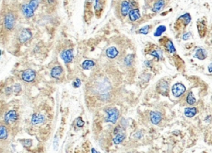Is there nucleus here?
<instances>
[{"mask_svg": "<svg viewBox=\"0 0 212 153\" xmlns=\"http://www.w3.org/2000/svg\"><path fill=\"white\" fill-rule=\"evenodd\" d=\"M76 125H77V127H84V125H85V122L82 120L81 117H78V118H77V120H76Z\"/></svg>", "mask_w": 212, "mask_h": 153, "instance_id": "37", "label": "nucleus"}, {"mask_svg": "<svg viewBox=\"0 0 212 153\" xmlns=\"http://www.w3.org/2000/svg\"><path fill=\"white\" fill-rule=\"evenodd\" d=\"M9 132L5 125H0V140H5L8 138Z\"/></svg>", "mask_w": 212, "mask_h": 153, "instance_id": "23", "label": "nucleus"}, {"mask_svg": "<svg viewBox=\"0 0 212 153\" xmlns=\"http://www.w3.org/2000/svg\"><path fill=\"white\" fill-rule=\"evenodd\" d=\"M191 37V32H186V34H184L183 35V36H182V39L184 40V41H186V40L190 39Z\"/></svg>", "mask_w": 212, "mask_h": 153, "instance_id": "38", "label": "nucleus"}, {"mask_svg": "<svg viewBox=\"0 0 212 153\" xmlns=\"http://www.w3.org/2000/svg\"><path fill=\"white\" fill-rule=\"evenodd\" d=\"M122 132L121 127L118 126L117 127H115V131H114V134H115V135H116L117 133H118V132Z\"/></svg>", "mask_w": 212, "mask_h": 153, "instance_id": "39", "label": "nucleus"}, {"mask_svg": "<svg viewBox=\"0 0 212 153\" xmlns=\"http://www.w3.org/2000/svg\"><path fill=\"white\" fill-rule=\"evenodd\" d=\"M56 0H47V3H48L49 5H53L55 3H56Z\"/></svg>", "mask_w": 212, "mask_h": 153, "instance_id": "41", "label": "nucleus"}, {"mask_svg": "<svg viewBox=\"0 0 212 153\" xmlns=\"http://www.w3.org/2000/svg\"><path fill=\"white\" fill-rule=\"evenodd\" d=\"M94 0H85V20L88 18L89 12H91V7L93 4Z\"/></svg>", "mask_w": 212, "mask_h": 153, "instance_id": "24", "label": "nucleus"}, {"mask_svg": "<svg viewBox=\"0 0 212 153\" xmlns=\"http://www.w3.org/2000/svg\"><path fill=\"white\" fill-rule=\"evenodd\" d=\"M167 30V27H165V26H162V25H161V26H159V27L156 29V31H155V33H154V36H160L162 33L165 32V31Z\"/></svg>", "mask_w": 212, "mask_h": 153, "instance_id": "30", "label": "nucleus"}, {"mask_svg": "<svg viewBox=\"0 0 212 153\" xmlns=\"http://www.w3.org/2000/svg\"><path fill=\"white\" fill-rule=\"evenodd\" d=\"M104 112L108 114V116L105 118L106 123H111L113 124L116 123L119 117V112L118 109L115 108H106Z\"/></svg>", "mask_w": 212, "mask_h": 153, "instance_id": "3", "label": "nucleus"}, {"mask_svg": "<svg viewBox=\"0 0 212 153\" xmlns=\"http://www.w3.org/2000/svg\"><path fill=\"white\" fill-rule=\"evenodd\" d=\"M162 114L158 111H152L150 112V120L151 123L154 125H158V123H161L162 121Z\"/></svg>", "mask_w": 212, "mask_h": 153, "instance_id": "12", "label": "nucleus"}, {"mask_svg": "<svg viewBox=\"0 0 212 153\" xmlns=\"http://www.w3.org/2000/svg\"><path fill=\"white\" fill-rule=\"evenodd\" d=\"M128 15H129L130 21L132 22H136L137 20H138L141 18L138 8H131V10L128 12Z\"/></svg>", "mask_w": 212, "mask_h": 153, "instance_id": "17", "label": "nucleus"}, {"mask_svg": "<svg viewBox=\"0 0 212 153\" xmlns=\"http://www.w3.org/2000/svg\"><path fill=\"white\" fill-rule=\"evenodd\" d=\"M46 121V117L44 115L41 114H34L32 117V120H31V123L32 125H40V124H43V123H45Z\"/></svg>", "mask_w": 212, "mask_h": 153, "instance_id": "11", "label": "nucleus"}, {"mask_svg": "<svg viewBox=\"0 0 212 153\" xmlns=\"http://www.w3.org/2000/svg\"><path fill=\"white\" fill-rule=\"evenodd\" d=\"M208 69H209V72H211V64H210V65H209V67H208Z\"/></svg>", "mask_w": 212, "mask_h": 153, "instance_id": "43", "label": "nucleus"}, {"mask_svg": "<svg viewBox=\"0 0 212 153\" xmlns=\"http://www.w3.org/2000/svg\"><path fill=\"white\" fill-rule=\"evenodd\" d=\"M157 90L162 95H167L168 94V90H169V84L167 81L162 80L158 82V85H157Z\"/></svg>", "mask_w": 212, "mask_h": 153, "instance_id": "9", "label": "nucleus"}, {"mask_svg": "<svg viewBox=\"0 0 212 153\" xmlns=\"http://www.w3.org/2000/svg\"><path fill=\"white\" fill-rule=\"evenodd\" d=\"M16 21H17V18H16V15L13 12H7L6 14L4 15L3 21L4 29L6 31L13 30V28L15 27Z\"/></svg>", "mask_w": 212, "mask_h": 153, "instance_id": "2", "label": "nucleus"}, {"mask_svg": "<svg viewBox=\"0 0 212 153\" xmlns=\"http://www.w3.org/2000/svg\"><path fill=\"white\" fill-rule=\"evenodd\" d=\"M12 88V92H14L15 93H17L18 94V93H20L22 90V86L21 84H19V83H17V84H15L14 85H13V87Z\"/></svg>", "mask_w": 212, "mask_h": 153, "instance_id": "34", "label": "nucleus"}, {"mask_svg": "<svg viewBox=\"0 0 212 153\" xmlns=\"http://www.w3.org/2000/svg\"><path fill=\"white\" fill-rule=\"evenodd\" d=\"M36 77V71L34 70L27 69L23 70V72L22 73L21 78L22 80L26 83H32L35 80Z\"/></svg>", "mask_w": 212, "mask_h": 153, "instance_id": "4", "label": "nucleus"}, {"mask_svg": "<svg viewBox=\"0 0 212 153\" xmlns=\"http://www.w3.org/2000/svg\"><path fill=\"white\" fill-rule=\"evenodd\" d=\"M61 57L66 64L70 63L73 60L72 50H66V51H63L61 52Z\"/></svg>", "mask_w": 212, "mask_h": 153, "instance_id": "13", "label": "nucleus"}, {"mask_svg": "<svg viewBox=\"0 0 212 153\" xmlns=\"http://www.w3.org/2000/svg\"><path fill=\"white\" fill-rule=\"evenodd\" d=\"M160 42L164 46L165 49H166L168 52L172 53V54L176 52V49L174 47L173 42L170 39H168V38H167L166 36L163 37V38H162V39L160 40Z\"/></svg>", "mask_w": 212, "mask_h": 153, "instance_id": "10", "label": "nucleus"}, {"mask_svg": "<svg viewBox=\"0 0 212 153\" xmlns=\"http://www.w3.org/2000/svg\"><path fill=\"white\" fill-rule=\"evenodd\" d=\"M4 93L6 96H10L12 93V88L10 86H8L4 89Z\"/></svg>", "mask_w": 212, "mask_h": 153, "instance_id": "35", "label": "nucleus"}, {"mask_svg": "<svg viewBox=\"0 0 212 153\" xmlns=\"http://www.w3.org/2000/svg\"><path fill=\"white\" fill-rule=\"evenodd\" d=\"M21 10L25 18H31L34 16V12H34L32 9L31 8L30 6H29L27 3H25V4H23V5L22 6Z\"/></svg>", "mask_w": 212, "mask_h": 153, "instance_id": "15", "label": "nucleus"}, {"mask_svg": "<svg viewBox=\"0 0 212 153\" xmlns=\"http://www.w3.org/2000/svg\"><path fill=\"white\" fill-rule=\"evenodd\" d=\"M197 100H196V98L194 97V94L192 93V92H189L187 94V97H186V103H187L189 105H193L196 104Z\"/></svg>", "mask_w": 212, "mask_h": 153, "instance_id": "27", "label": "nucleus"}, {"mask_svg": "<svg viewBox=\"0 0 212 153\" xmlns=\"http://www.w3.org/2000/svg\"><path fill=\"white\" fill-rule=\"evenodd\" d=\"M149 55H151L152 56L156 57L158 60H161L162 57V51H161L160 49H156L153 51H151L149 52Z\"/></svg>", "mask_w": 212, "mask_h": 153, "instance_id": "28", "label": "nucleus"}, {"mask_svg": "<svg viewBox=\"0 0 212 153\" xmlns=\"http://www.w3.org/2000/svg\"><path fill=\"white\" fill-rule=\"evenodd\" d=\"M150 27H151L150 25L144 26V27H142V28H140L139 30H138V32L141 33V34H144V35H146V34H148V33L149 32V29H150Z\"/></svg>", "mask_w": 212, "mask_h": 153, "instance_id": "32", "label": "nucleus"}, {"mask_svg": "<svg viewBox=\"0 0 212 153\" xmlns=\"http://www.w3.org/2000/svg\"><path fill=\"white\" fill-rule=\"evenodd\" d=\"M107 0H94V12L97 18H100L101 12H103L104 8L105 6V3Z\"/></svg>", "mask_w": 212, "mask_h": 153, "instance_id": "8", "label": "nucleus"}, {"mask_svg": "<svg viewBox=\"0 0 212 153\" xmlns=\"http://www.w3.org/2000/svg\"><path fill=\"white\" fill-rule=\"evenodd\" d=\"M197 27H198V32H199V34H200V36H201V37H203L206 32V27H205L203 24H201L200 22V23L198 22Z\"/></svg>", "mask_w": 212, "mask_h": 153, "instance_id": "29", "label": "nucleus"}, {"mask_svg": "<svg viewBox=\"0 0 212 153\" xmlns=\"http://www.w3.org/2000/svg\"><path fill=\"white\" fill-rule=\"evenodd\" d=\"M105 54L107 57H109L110 59H115V57L118 55V51L115 46H110L106 50Z\"/></svg>", "mask_w": 212, "mask_h": 153, "instance_id": "19", "label": "nucleus"}, {"mask_svg": "<svg viewBox=\"0 0 212 153\" xmlns=\"http://www.w3.org/2000/svg\"><path fill=\"white\" fill-rule=\"evenodd\" d=\"M186 90V89L182 83H176V84H174L173 85L172 93H173V96L176 97V98H179L185 93Z\"/></svg>", "mask_w": 212, "mask_h": 153, "instance_id": "6", "label": "nucleus"}, {"mask_svg": "<svg viewBox=\"0 0 212 153\" xmlns=\"http://www.w3.org/2000/svg\"><path fill=\"white\" fill-rule=\"evenodd\" d=\"M63 75V69L61 66H55L51 70V76L52 78L59 79Z\"/></svg>", "mask_w": 212, "mask_h": 153, "instance_id": "16", "label": "nucleus"}, {"mask_svg": "<svg viewBox=\"0 0 212 153\" xmlns=\"http://www.w3.org/2000/svg\"><path fill=\"white\" fill-rule=\"evenodd\" d=\"M18 118V114L17 113L16 110H9L4 115V117H3V121L4 123L8 124V125H10V124H13L17 122Z\"/></svg>", "mask_w": 212, "mask_h": 153, "instance_id": "5", "label": "nucleus"}, {"mask_svg": "<svg viewBox=\"0 0 212 153\" xmlns=\"http://www.w3.org/2000/svg\"><path fill=\"white\" fill-rule=\"evenodd\" d=\"M133 56H134L132 54L128 55L127 56L124 58V64L128 66H131L133 62V58H134Z\"/></svg>", "mask_w": 212, "mask_h": 153, "instance_id": "31", "label": "nucleus"}, {"mask_svg": "<svg viewBox=\"0 0 212 153\" xmlns=\"http://www.w3.org/2000/svg\"><path fill=\"white\" fill-rule=\"evenodd\" d=\"M91 153H99V152H98L97 151L95 150L94 148H92V149H91Z\"/></svg>", "mask_w": 212, "mask_h": 153, "instance_id": "42", "label": "nucleus"}, {"mask_svg": "<svg viewBox=\"0 0 212 153\" xmlns=\"http://www.w3.org/2000/svg\"><path fill=\"white\" fill-rule=\"evenodd\" d=\"M191 20V15L189 13H186V14H183L181 17H179L176 19L175 25H174L175 30L177 31V32H182L186 27H187V25L190 23Z\"/></svg>", "mask_w": 212, "mask_h": 153, "instance_id": "1", "label": "nucleus"}, {"mask_svg": "<svg viewBox=\"0 0 212 153\" xmlns=\"http://www.w3.org/2000/svg\"><path fill=\"white\" fill-rule=\"evenodd\" d=\"M32 32H31L29 29H27V28H23L22 29L20 32H19V34H18V40L21 43H25V42H28L29 40L32 38Z\"/></svg>", "mask_w": 212, "mask_h": 153, "instance_id": "7", "label": "nucleus"}, {"mask_svg": "<svg viewBox=\"0 0 212 153\" xmlns=\"http://www.w3.org/2000/svg\"><path fill=\"white\" fill-rule=\"evenodd\" d=\"M197 114V109L196 108H186L185 111H184V114L186 117H193L196 116V114Z\"/></svg>", "mask_w": 212, "mask_h": 153, "instance_id": "22", "label": "nucleus"}, {"mask_svg": "<svg viewBox=\"0 0 212 153\" xmlns=\"http://www.w3.org/2000/svg\"><path fill=\"white\" fill-rule=\"evenodd\" d=\"M1 55H2V51H1V50H0V56H1Z\"/></svg>", "mask_w": 212, "mask_h": 153, "instance_id": "44", "label": "nucleus"}, {"mask_svg": "<svg viewBox=\"0 0 212 153\" xmlns=\"http://www.w3.org/2000/svg\"><path fill=\"white\" fill-rule=\"evenodd\" d=\"M73 87L74 88H79L80 85H81V81H80V79H76L75 80V81L73 82Z\"/></svg>", "mask_w": 212, "mask_h": 153, "instance_id": "36", "label": "nucleus"}, {"mask_svg": "<svg viewBox=\"0 0 212 153\" xmlns=\"http://www.w3.org/2000/svg\"><path fill=\"white\" fill-rule=\"evenodd\" d=\"M21 142L22 146L25 147H30L32 145V141L30 139H23V140H21Z\"/></svg>", "mask_w": 212, "mask_h": 153, "instance_id": "33", "label": "nucleus"}, {"mask_svg": "<svg viewBox=\"0 0 212 153\" xmlns=\"http://www.w3.org/2000/svg\"><path fill=\"white\" fill-rule=\"evenodd\" d=\"M131 8H132V5L128 1H127V0L123 1L121 3V8H120V12H121L122 16L126 17L131 10Z\"/></svg>", "mask_w": 212, "mask_h": 153, "instance_id": "14", "label": "nucleus"}, {"mask_svg": "<svg viewBox=\"0 0 212 153\" xmlns=\"http://www.w3.org/2000/svg\"><path fill=\"white\" fill-rule=\"evenodd\" d=\"M125 138H126V135H125L124 132H123V131H122V132H118V133H117V134L115 135V137L114 138V139H113V141H114V143L116 145L120 144V143H122V142L124 141Z\"/></svg>", "mask_w": 212, "mask_h": 153, "instance_id": "20", "label": "nucleus"}, {"mask_svg": "<svg viewBox=\"0 0 212 153\" xmlns=\"http://www.w3.org/2000/svg\"><path fill=\"white\" fill-rule=\"evenodd\" d=\"M40 3H41V0H30L29 3H27V4H28V5L30 6L31 8L32 9L34 12H35L36 10V8L39 6Z\"/></svg>", "mask_w": 212, "mask_h": 153, "instance_id": "26", "label": "nucleus"}, {"mask_svg": "<svg viewBox=\"0 0 212 153\" xmlns=\"http://www.w3.org/2000/svg\"><path fill=\"white\" fill-rule=\"evenodd\" d=\"M207 56V52L205 49L203 48H198L196 51L195 53V57L199 59V60H205Z\"/></svg>", "mask_w": 212, "mask_h": 153, "instance_id": "21", "label": "nucleus"}, {"mask_svg": "<svg viewBox=\"0 0 212 153\" xmlns=\"http://www.w3.org/2000/svg\"><path fill=\"white\" fill-rule=\"evenodd\" d=\"M165 6H166V0H157L153 5L152 11L154 12H159L164 8Z\"/></svg>", "mask_w": 212, "mask_h": 153, "instance_id": "18", "label": "nucleus"}, {"mask_svg": "<svg viewBox=\"0 0 212 153\" xmlns=\"http://www.w3.org/2000/svg\"><path fill=\"white\" fill-rule=\"evenodd\" d=\"M94 66H95L94 61H93V60H85V61L81 64V67L84 70H91L92 69Z\"/></svg>", "mask_w": 212, "mask_h": 153, "instance_id": "25", "label": "nucleus"}, {"mask_svg": "<svg viewBox=\"0 0 212 153\" xmlns=\"http://www.w3.org/2000/svg\"><path fill=\"white\" fill-rule=\"evenodd\" d=\"M57 145H58V143H57V138H56V140H55V142H54V148H55V150H56V151L57 150Z\"/></svg>", "mask_w": 212, "mask_h": 153, "instance_id": "40", "label": "nucleus"}]
</instances>
